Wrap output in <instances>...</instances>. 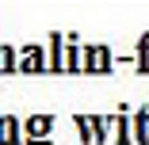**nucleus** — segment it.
<instances>
[{
  "label": "nucleus",
  "instance_id": "obj_6",
  "mask_svg": "<svg viewBox=\"0 0 149 145\" xmlns=\"http://www.w3.org/2000/svg\"><path fill=\"white\" fill-rule=\"evenodd\" d=\"M138 137L149 141V114H141V119H138Z\"/></svg>",
  "mask_w": 149,
  "mask_h": 145
},
{
  "label": "nucleus",
  "instance_id": "obj_4",
  "mask_svg": "<svg viewBox=\"0 0 149 145\" xmlns=\"http://www.w3.org/2000/svg\"><path fill=\"white\" fill-rule=\"evenodd\" d=\"M15 130H19V126H15L12 119H0V141H4V145H8V141H19Z\"/></svg>",
  "mask_w": 149,
  "mask_h": 145
},
{
  "label": "nucleus",
  "instance_id": "obj_7",
  "mask_svg": "<svg viewBox=\"0 0 149 145\" xmlns=\"http://www.w3.org/2000/svg\"><path fill=\"white\" fill-rule=\"evenodd\" d=\"M31 145H50V141H31Z\"/></svg>",
  "mask_w": 149,
  "mask_h": 145
},
{
  "label": "nucleus",
  "instance_id": "obj_5",
  "mask_svg": "<svg viewBox=\"0 0 149 145\" xmlns=\"http://www.w3.org/2000/svg\"><path fill=\"white\" fill-rule=\"evenodd\" d=\"M0 73H15V53L12 50H0Z\"/></svg>",
  "mask_w": 149,
  "mask_h": 145
},
{
  "label": "nucleus",
  "instance_id": "obj_1",
  "mask_svg": "<svg viewBox=\"0 0 149 145\" xmlns=\"http://www.w3.org/2000/svg\"><path fill=\"white\" fill-rule=\"evenodd\" d=\"M19 73H42V53H38V46H27V50L19 53Z\"/></svg>",
  "mask_w": 149,
  "mask_h": 145
},
{
  "label": "nucleus",
  "instance_id": "obj_3",
  "mask_svg": "<svg viewBox=\"0 0 149 145\" xmlns=\"http://www.w3.org/2000/svg\"><path fill=\"white\" fill-rule=\"evenodd\" d=\"M84 65H88V69H96V73H107V50H103V46H96V50H88V57H84Z\"/></svg>",
  "mask_w": 149,
  "mask_h": 145
},
{
  "label": "nucleus",
  "instance_id": "obj_2",
  "mask_svg": "<svg viewBox=\"0 0 149 145\" xmlns=\"http://www.w3.org/2000/svg\"><path fill=\"white\" fill-rule=\"evenodd\" d=\"M54 130V119L50 114H35V119H27V134L31 137H42V134H50Z\"/></svg>",
  "mask_w": 149,
  "mask_h": 145
}]
</instances>
